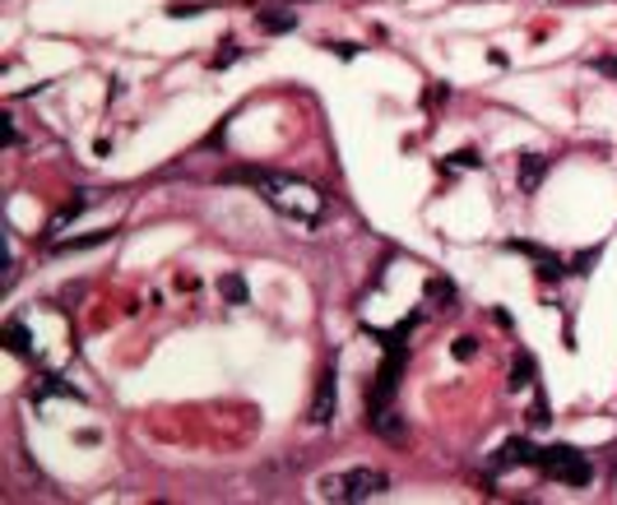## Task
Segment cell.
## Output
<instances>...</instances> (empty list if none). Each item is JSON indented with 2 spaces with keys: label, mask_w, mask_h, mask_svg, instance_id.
Wrapping results in <instances>:
<instances>
[{
  "label": "cell",
  "mask_w": 617,
  "mask_h": 505,
  "mask_svg": "<svg viewBox=\"0 0 617 505\" xmlns=\"http://www.w3.org/2000/svg\"><path fill=\"white\" fill-rule=\"evenodd\" d=\"M474 353H478V339H455V357L459 362H469Z\"/></svg>",
  "instance_id": "cell-12"
},
{
  "label": "cell",
  "mask_w": 617,
  "mask_h": 505,
  "mask_svg": "<svg viewBox=\"0 0 617 505\" xmlns=\"http://www.w3.org/2000/svg\"><path fill=\"white\" fill-rule=\"evenodd\" d=\"M385 488H391V478H385L381 469H349V473H330V478L316 482L321 501H372Z\"/></svg>",
  "instance_id": "cell-2"
},
{
  "label": "cell",
  "mask_w": 617,
  "mask_h": 505,
  "mask_svg": "<svg viewBox=\"0 0 617 505\" xmlns=\"http://www.w3.org/2000/svg\"><path fill=\"white\" fill-rule=\"evenodd\" d=\"M5 348H10V353H19V357H28V329L19 320L5 325Z\"/></svg>",
  "instance_id": "cell-8"
},
{
  "label": "cell",
  "mask_w": 617,
  "mask_h": 505,
  "mask_svg": "<svg viewBox=\"0 0 617 505\" xmlns=\"http://www.w3.org/2000/svg\"><path fill=\"white\" fill-rule=\"evenodd\" d=\"M428 293H432V302H446V306L455 302V287H451V283H441V279L428 283Z\"/></svg>",
  "instance_id": "cell-10"
},
{
  "label": "cell",
  "mask_w": 617,
  "mask_h": 505,
  "mask_svg": "<svg viewBox=\"0 0 617 505\" xmlns=\"http://www.w3.org/2000/svg\"><path fill=\"white\" fill-rule=\"evenodd\" d=\"M233 181H246V186H256L265 204L269 209H279L283 219H293V223H321V213H325V196L312 186V181H298V177H283V172H265V167H246L237 172Z\"/></svg>",
  "instance_id": "cell-1"
},
{
  "label": "cell",
  "mask_w": 617,
  "mask_h": 505,
  "mask_svg": "<svg viewBox=\"0 0 617 505\" xmlns=\"http://www.w3.org/2000/svg\"><path fill=\"white\" fill-rule=\"evenodd\" d=\"M335 403H339V385H335V366L321 372V385H316V403H312V422L325 426L335 418Z\"/></svg>",
  "instance_id": "cell-5"
},
{
  "label": "cell",
  "mask_w": 617,
  "mask_h": 505,
  "mask_svg": "<svg viewBox=\"0 0 617 505\" xmlns=\"http://www.w3.org/2000/svg\"><path fill=\"white\" fill-rule=\"evenodd\" d=\"M298 24V14H260V28L265 33H288Z\"/></svg>",
  "instance_id": "cell-9"
},
{
  "label": "cell",
  "mask_w": 617,
  "mask_h": 505,
  "mask_svg": "<svg viewBox=\"0 0 617 505\" xmlns=\"http://www.w3.org/2000/svg\"><path fill=\"white\" fill-rule=\"evenodd\" d=\"M368 422H372V432H381L385 441H404V422H399V413H391V408H376Z\"/></svg>",
  "instance_id": "cell-6"
},
{
  "label": "cell",
  "mask_w": 617,
  "mask_h": 505,
  "mask_svg": "<svg viewBox=\"0 0 617 505\" xmlns=\"http://www.w3.org/2000/svg\"><path fill=\"white\" fill-rule=\"evenodd\" d=\"M219 287H223V293L233 297V302H246V287H242V279H237V274H228V279H223Z\"/></svg>",
  "instance_id": "cell-11"
},
{
  "label": "cell",
  "mask_w": 617,
  "mask_h": 505,
  "mask_svg": "<svg viewBox=\"0 0 617 505\" xmlns=\"http://www.w3.org/2000/svg\"><path fill=\"white\" fill-rule=\"evenodd\" d=\"M399 372H404V343L395 339L391 353H385V362H381L376 380H372V390H368V413H376V408H391V399L399 390Z\"/></svg>",
  "instance_id": "cell-4"
},
{
  "label": "cell",
  "mask_w": 617,
  "mask_h": 505,
  "mask_svg": "<svg viewBox=\"0 0 617 505\" xmlns=\"http://www.w3.org/2000/svg\"><path fill=\"white\" fill-rule=\"evenodd\" d=\"M544 172H548V158H538V153H525V158H520V190H534L538 181H544Z\"/></svg>",
  "instance_id": "cell-7"
},
{
  "label": "cell",
  "mask_w": 617,
  "mask_h": 505,
  "mask_svg": "<svg viewBox=\"0 0 617 505\" xmlns=\"http://www.w3.org/2000/svg\"><path fill=\"white\" fill-rule=\"evenodd\" d=\"M534 469H544L557 482H571V488H585L590 482V459L581 450H571V445H544V450H534Z\"/></svg>",
  "instance_id": "cell-3"
}]
</instances>
